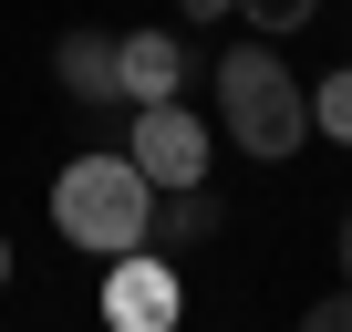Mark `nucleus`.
I'll return each instance as SVG.
<instances>
[{"mask_svg":"<svg viewBox=\"0 0 352 332\" xmlns=\"http://www.w3.org/2000/svg\"><path fill=\"white\" fill-rule=\"evenodd\" d=\"M342 291H352V218H342Z\"/></svg>","mask_w":352,"mask_h":332,"instance_id":"9b49d317","label":"nucleus"},{"mask_svg":"<svg viewBox=\"0 0 352 332\" xmlns=\"http://www.w3.org/2000/svg\"><path fill=\"white\" fill-rule=\"evenodd\" d=\"M197 229H218V198L197 187V198H176V239H197Z\"/></svg>","mask_w":352,"mask_h":332,"instance_id":"9d476101","label":"nucleus"},{"mask_svg":"<svg viewBox=\"0 0 352 332\" xmlns=\"http://www.w3.org/2000/svg\"><path fill=\"white\" fill-rule=\"evenodd\" d=\"M311 125H321L331 145H352V73H331V83H311Z\"/></svg>","mask_w":352,"mask_h":332,"instance_id":"0eeeda50","label":"nucleus"},{"mask_svg":"<svg viewBox=\"0 0 352 332\" xmlns=\"http://www.w3.org/2000/svg\"><path fill=\"white\" fill-rule=\"evenodd\" d=\"M52 63H63V94H83V104H114V94H124V73H114V42H104V32H63V52H52Z\"/></svg>","mask_w":352,"mask_h":332,"instance_id":"423d86ee","label":"nucleus"},{"mask_svg":"<svg viewBox=\"0 0 352 332\" xmlns=\"http://www.w3.org/2000/svg\"><path fill=\"white\" fill-rule=\"evenodd\" d=\"M52 229L73 239V249H104V270L114 260H135L145 249V229H155V187L135 177V156H73L63 177H52Z\"/></svg>","mask_w":352,"mask_h":332,"instance_id":"f257e3e1","label":"nucleus"},{"mask_svg":"<svg viewBox=\"0 0 352 332\" xmlns=\"http://www.w3.org/2000/svg\"><path fill=\"white\" fill-rule=\"evenodd\" d=\"M0 280H11V239H0Z\"/></svg>","mask_w":352,"mask_h":332,"instance_id":"f8f14e48","label":"nucleus"},{"mask_svg":"<svg viewBox=\"0 0 352 332\" xmlns=\"http://www.w3.org/2000/svg\"><path fill=\"white\" fill-rule=\"evenodd\" d=\"M124 156H135V177H145V187H166V198H197V187H208V125H197L187 104L135 114Z\"/></svg>","mask_w":352,"mask_h":332,"instance_id":"7ed1b4c3","label":"nucleus"},{"mask_svg":"<svg viewBox=\"0 0 352 332\" xmlns=\"http://www.w3.org/2000/svg\"><path fill=\"white\" fill-rule=\"evenodd\" d=\"M300 332H352V291H331V301H311V311H300Z\"/></svg>","mask_w":352,"mask_h":332,"instance_id":"1a4fd4ad","label":"nucleus"},{"mask_svg":"<svg viewBox=\"0 0 352 332\" xmlns=\"http://www.w3.org/2000/svg\"><path fill=\"white\" fill-rule=\"evenodd\" d=\"M187 322V280H176V260L135 249L104 270V332H176Z\"/></svg>","mask_w":352,"mask_h":332,"instance_id":"20e7f679","label":"nucleus"},{"mask_svg":"<svg viewBox=\"0 0 352 332\" xmlns=\"http://www.w3.org/2000/svg\"><path fill=\"white\" fill-rule=\"evenodd\" d=\"M114 73H124V104H135V114H166L176 83H187L197 63H187L176 32H124V42H114Z\"/></svg>","mask_w":352,"mask_h":332,"instance_id":"39448f33","label":"nucleus"},{"mask_svg":"<svg viewBox=\"0 0 352 332\" xmlns=\"http://www.w3.org/2000/svg\"><path fill=\"white\" fill-rule=\"evenodd\" d=\"M249 21H259V32H300V21H311V0H249Z\"/></svg>","mask_w":352,"mask_h":332,"instance_id":"6e6552de","label":"nucleus"},{"mask_svg":"<svg viewBox=\"0 0 352 332\" xmlns=\"http://www.w3.org/2000/svg\"><path fill=\"white\" fill-rule=\"evenodd\" d=\"M218 114H228V135H239L249 156H300V135H311V83H300L280 52L239 42V52L218 63Z\"/></svg>","mask_w":352,"mask_h":332,"instance_id":"f03ea898","label":"nucleus"}]
</instances>
